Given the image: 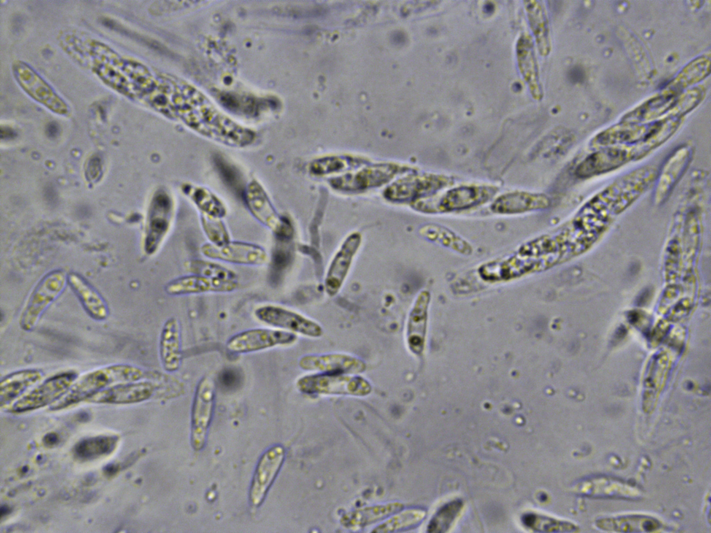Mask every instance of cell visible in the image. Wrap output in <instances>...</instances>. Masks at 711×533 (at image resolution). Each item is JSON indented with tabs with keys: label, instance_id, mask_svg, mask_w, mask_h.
Masks as SVG:
<instances>
[{
	"label": "cell",
	"instance_id": "29",
	"mask_svg": "<svg viewBox=\"0 0 711 533\" xmlns=\"http://www.w3.org/2000/svg\"><path fill=\"white\" fill-rule=\"evenodd\" d=\"M117 443L114 436H99L84 439L74 449L75 455L83 459H91L112 452Z\"/></svg>",
	"mask_w": 711,
	"mask_h": 533
},
{
	"label": "cell",
	"instance_id": "17",
	"mask_svg": "<svg viewBox=\"0 0 711 533\" xmlns=\"http://www.w3.org/2000/svg\"><path fill=\"white\" fill-rule=\"evenodd\" d=\"M400 167L392 164H380L363 169L355 174H349L335 178L334 187L345 191H358L380 186L399 173Z\"/></svg>",
	"mask_w": 711,
	"mask_h": 533
},
{
	"label": "cell",
	"instance_id": "14",
	"mask_svg": "<svg viewBox=\"0 0 711 533\" xmlns=\"http://www.w3.org/2000/svg\"><path fill=\"white\" fill-rule=\"evenodd\" d=\"M447 178L430 175L416 174L405 177L390 186L385 196L392 201H410L425 197L446 185Z\"/></svg>",
	"mask_w": 711,
	"mask_h": 533
},
{
	"label": "cell",
	"instance_id": "22",
	"mask_svg": "<svg viewBox=\"0 0 711 533\" xmlns=\"http://www.w3.org/2000/svg\"><path fill=\"white\" fill-rule=\"evenodd\" d=\"M43 376L42 371L37 369H25L12 372L1 380V407L9 405L14 400L21 398L23 394Z\"/></svg>",
	"mask_w": 711,
	"mask_h": 533
},
{
	"label": "cell",
	"instance_id": "32",
	"mask_svg": "<svg viewBox=\"0 0 711 533\" xmlns=\"http://www.w3.org/2000/svg\"><path fill=\"white\" fill-rule=\"evenodd\" d=\"M463 507L462 501L455 500L441 507L427 527L429 532H445L451 527Z\"/></svg>",
	"mask_w": 711,
	"mask_h": 533
},
{
	"label": "cell",
	"instance_id": "15",
	"mask_svg": "<svg viewBox=\"0 0 711 533\" xmlns=\"http://www.w3.org/2000/svg\"><path fill=\"white\" fill-rule=\"evenodd\" d=\"M237 280L212 279L191 273L174 278L165 287L170 296L201 294L205 293H228L237 288Z\"/></svg>",
	"mask_w": 711,
	"mask_h": 533
},
{
	"label": "cell",
	"instance_id": "2",
	"mask_svg": "<svg viewBox=\"0 0 711 533\" xmlns=\"http://www.w3.org/2000/svg\"><path fill=\"white\" fill-rule=\"evenodd\" d=\"M299 390L309 395H348L365 396L371 391L370 382L353 374L316 373L301 377Z\"/></svg>",
	"mask_w": 711,
	"mask_h": 533
},
{
	"label": "cell",
	"instance_id": "24",
	"mask_svg": "<svg viewBox=\"0 0 711 533\" xmlns=\"http://www.w3.org/2000/svg\"><path fill=\"white\" fill-rule=\"evenodd\" d=\"M403 507V504L399 502L365 507L346 513L340 522L346 528H361L388 518Z\"/></svg>",
	"mask_w": 711,
	"mask_h": 533
},
{
	"label": "cell",
	"instance_id": "13",
	"mask_svg": "<svg viewBox=\"0 0 711 533\" xmlns=\"http://www.w3.org/2000/svg\"><path fill=\"white\" fill-rule=\"evenodd\" d=\"M154 383L141 380L112 385L90 397L86 401L96 404L126 405L151 398L156 391Z\"/></svg>",
	"mask_w": 711,
	"mask_h": 533
},
{
	"label": "cell",
	"instance_id": "19",
	"mask_svg": "<svg viewBox=\"0 0 711 533\" xmlns=\"http://www.w3.org/2000/svg\"><path fill=\"white\" fill-rule=\"evenodd\" d=\"M360 241L357 235L349 237L332 260L324 282L325 290L328 296H335L342 287L359 247Z\"/></svg>",
	"mask_w": 711,
	"mask_h": 533
},
{
	"label": "cell",
	"instance_id": "20",
	"mask_svg": "<svg viewBox=\"0 0 711 533\" xmlns=\"http://www.w3.org/2000/svg\"><path fill=\"white\" fill-rule=\"evenodd\" d=\"M496 189L487 186H462L448 191L441 198L440 210L450 212L462 210L488 201Z\"/></svg>",
	"mask_w": 711,
	"mask_h": 533
},
{
	"label": "cell",
	"instance_id": "18",
	"mask_svg": "<svg viewBox=\"0 0 711 533\" xmlns=\"http://www.w3.org/2000/svg\"><path fill=\"white\" fill-rule=\"evenodd\" d=\"M159 358L167 372L177 371L183 360L181 328L178 320L172 316L163 323L158 343Z\"/></svg>",
	"mask_w": 711,
	"mask_h": 533
},
{
	"label": "cell",
	"instance_id": "8",
	"mask_svg": "<svg viewBox=\"0 0 711 533\" xmlns=\"http://www.w3.org/2000/svg\"><path fill=\"white\" fill-rule=\"evenodd\" d=\"M174 215V201L168 191L158 190L151 200L148 216L144 250L153 254L168 233Z\"/></svg>",
	"mask_w": 711,
	"mask_h": 533
},
{
	"label": "cell",
	"instance_id": "28",
	"mask_svg": "<svg viewBox=\"0 0 711 533\" xmlns=\"http://www.w3.org/2000/svg\"><path fill=\"white\" fill-rule=\"evenodd\" d=\"M426 511L421 509L411 508L399 511L388 517L375 527L373 532H394L412 528L424 518Z\"/></svg>",
	"mask_w": 711,
	"mask_h": 533
},
{
	"label": "cell",
	"instance_id": "21",
	"mask_svg": "<svg viewBox=\"0 0 711 533\" xmlns=\"http://www.w3.org/2000/svg\"><path fill=\"white\" fill-rule=\"evenodd\" d=\"M67 282L87 315L97 321L109 316L108 303L102 295L86 280L76 274H70Z\"/></svg>",
	"mask_w": 711,
	"mask_h": 533
},
{
	"label": "cell",
	"instance_id": "33",
	"mask_svg": "<svg viewBox=\"0 0 711 533\" xmlns=\"http://www.w3.org/2000/svg\"><path fill=\"white\" fill-rule=\"evenodd\" d=\"M217 171L226 184L237 196L243 198L246 185H244L242 173L233 165L220 157L215 158Z\"/></svg>",
	"mask_w": 711,
	"mask_h": 533
},
{
	"label": "cell",
	"instance_id": "25",
	"mask_svg": "<svg viewBox=\"0 0 711 533\" xmlns=\"http://www.w3.org/2000/svg\"><path fill=\"white\" fill-rule=\"evenodd\" d=\"M596 525L604 530L625 532H651L661 527L655 518L640 515L601 518L596 521Z\"/></svg>",
	"mask_w": 711,
	"mask_h": 533
},
{
	"label": "cell",
	"instance_id": "23",
	"mask_svg": "<svg viewBox=\"0 0 711 533\" xmlns=\"http://www.w3.org/2000/svg\"><path fill=\"white\" fill-rule=\"evenodd\" d=\"M549 199L541 194L515 192L499 196L494 202L492 209L501 214H516L545 208Z\"/></svg>",
	"mask_w": 711,
	"mask_h": 533
},
{
	"label": "cell",
	"instance_id": "34",
	"mask_svg": "<svg viewBox=\"0 0 711 533\" xmlns=\"http://www.w3.org/2000/svg\"><path fill=\"white\" fill-rule=\"evenodd\" d=\"M201 223L210 244L222 246L230 242L228 232L220 218L201 214Z\"/></svg>",
	"mask_w": 711,
	"mask_h": 533
},
{
	"label": "cell",
	"instance_id": "9",
	"mask_svg": "<svg viewBox=\"0 0 711 533\" xmlns=\"http://www.w3.org/2000/svg\"><path fill=\"white\" fill-rule=\"evenodd\" d=\"M285 456L284 448L275 445L268 448L260 457L256 467L249 489V502L252 507H259L277 476Z\"/></svg>",
	"mask_w": 711,
	"mask_h": 533
},
{
	"label": "cell",
	"instance_id": "7",
	"mask_svg": "<svg viewBox=\"0 0 711 533\" xmlns=\"http://www.w3.org/2000/svg\"><path fill=\"white\" fill-rule=\"evenodd\" d=\"M214 402V382L209 377H203L197 384L192 407L191 443L195 450H201L205 446Z\"/></svg>",
	"mask_w": 711,
	"mask_h": 533
},
{
	"label": "cell",
	"instance_id": "35",
	"mask_svg": "<svg viewBox=\"0 0 711 533\" xmlns=\"http://www.w3.org/2000/svg\"><path fill=\"white\" fill-rule=\"evenodd\" d=\"M352 161L341 158H331L315 162L311 171L315 174H325L348 168Z\"/></svg>",
	"mask_w": 711,
	"mask_h": 533
},
{
	"label": "cell",
	"instance_id": "11",
	"mask_svg": "<svg viewBox=\"0 0 711 533\" xmlns=\"http://www.w3.org/2000/svg\"><path fill=\"white\" fill-rule=\"evenodd\" d=\"M201 252L213 260L242 265L260 266L267 260V252L262 246L242 242L230 241L222 246L204 244Z\"/></svg>",
	"mask_w": 711,
	"mask_h": 533
},
{
	"label": "cell",
	"instance_id": "26",
	"mask_svg": "<svg viewBox=\"0 0 711 533\" xmlns=\"http://www.w3.org/2000/svg\"><path fill=\"white\" fill-rule=\"evenodd\" d=\"M181 190L201 212V214L220 219L226 214L224 204L208 189L185 183L182 185Z\"/></svg>",
	"mask_w": 711,
	"mask_h": 533
},
{
	"label": "cell",
	"instance_id": "1",
	"mask_svg": "<svg viewBox=\"0 0 711 533\" xmlns=\"http://www.w3.org/2000/svg\"><path fill=\"white\" fill-rule=\"evenodd\" d=\"M149 372L128 364H115L98 368L78 378L67 392L51 405L58 411L76 405L116 384L138 381L149 377Z\"/></svg>",
	"mask_w": 711,
	"mask_h": 533
},
{
	"label": "cell",
	"instance_id": "6",
	"mask_svg": "<svg viewBox=\"0 0 711 533\" xmlns=\"http://www.w3.org/2000/svg\"><path fill=\"white\" fill-rule=\"evenodd\" d=\"M296 340L297 335L292 332L274 328H256L235 333L228 339L225 345L230 353L248 354L290 346Z\"/></svg>",
	"mask_w": 711,
	"mask_h": 533
},
{
	"label": "cell",
	"instance_id": "10",
	"mask_svg": "<svg viewBox=\"0 0 711 533\" xmlns=\"http://www.w3.org/2000/svg\"><path fill=\"white\" fill-rule=\"evenodd\" d=\"M242 198L251 214L271 229L277 237L290 233L288 223L277 214L265 190L257 180H253L246 185Z\"/></svg>",
	"mask_w": 711,
	"mask_h": 533
},
{
	"label": "cell",
	"instance_id": "36",
	"mask_svg": "<svg viewBox=\"0 0 711 533\" xmlns=\"http://www.w3.org/2000/svg\"><path fill=\"white\" fill-rule=\"evenodd\" d=\"M237 374L235 371L231 369H228L225 370V371L222 373L221 378L223 384L226 386H230L232 384H235V381H237Z\"/></svg>",
	"mask_w": 711,
	"mask_h": 533
},
{
	"label": "cell",
	"instance_id": "16",
	"mask_svg": "<svg viewBox=\"0 0 711 533\" xmlns=\"http://www.w3.org/2000/svg\"><path fill=\"white\" fill-rule=\"evenodd\" d=\"M430 300V294L421 291L416 297L406 321V344L417 356H421L425 348Z\"/></svg>",
	"mask_w": 711,
	"mask_h": 533
},
{
	"label": "cell",
	"instance_id": "31",
	"mask_svg": "<svg viewBox=\"0 0 711 533\" xmlns=\"http://www.w3.org/2000/svg\"><path fill=\"white\" fill-rule=\"evenodd\" d=\"M185 268L190 273L212 279L237 280V276L234 271L213 261L191 260L185 263Z\"/></svg>",
	"mask_w": 711,
	"mask_h": 533
},
{
	"label": "cell",
	"instance_id": "5",
	"mask_svg": "<svg viewBox=\"0 0 711 533\" xmlns=\"http://www.w3.org/2000/svg\"><path fill=\"white\" fill-rule=\"evenodd\" d=\"M253 315L258 321L267 325L295 335L310 338H318L323 335L322 327L317 322L281 305H262L254 310Z\"/></svg>",
	"mask_w": 711,
	"mask_h": 533
},
{
	"label": "cell",
	"instance_id": "3",
	"mask_svg": "<svg viewBox=\"0 0 711 533\" xmlns=\"http://www.w3.org/2000/svg\"><path fill=\"white\" fill-rule=\"evenodd\" d=\"M67 281L65 273L56 270L44 276L29 294L22 310L19 323L24 331H32L49 307L62 294Z\"/></svg>",
	"mask_w": 711,
	"mask_h": 533
},
{
	"label": "cell",
	"instance_id": "12",
	"mask_svg": "<svg viewBox=\"0 0 711 533\" xmlns=\"http://www.w3.org/2000/svg\"><path fill=\"white\" fill-rule=\"evenodd\" d=\"M300 368L316 373L358 375L363 373L366 363L360 358L346 353L306 355L300 358Z\"/></svg>",
	"mask_w": 711,
	"mask_h": 533
},
{
	"label": "cell",
	"instance_id": "4",
	"mask_svg": "<svg viewBox=\"0 0 711 533\" xmlns=\"http://www.w3.org/2000/svg\"><path fill=\"white\" fill-rule=\"evenodd\" d=\"M78 377L74 370L58 373L15 401L9 411L22 413L52 405L67 392Z\"/></svg>",
	"mask_w": 711,
	"mask_h": 533
},
{
	"label": "cell",
	"instance_id": "27",
	"mask_svg": "<svg viewBox=\"0 0 711 533\" xmlns=\"http://www.w3.org/2000/svg\"><path fill=\"white\" fill-rule=\"evenodd\" d=\"M626 154L620 150H605L590 155L577 169L580 176H591L616 168L625 161Z\"/></svg>",
	"mask_w": 711,
	"mask_h": 533
},
{
	"label": "cell",
	"instance_id": "30",
	"mask_svg": "<svg viewBox=\"0 0 711 533\" xmlns=\"http://www.w3.org/2000/svg\"><path fill=\"white\" fill-rule=\"evenodd\" d=\"M522 522L527 527L537 532H574L577 529L571 523L535 513L525 514Z\"/></svg>",
	"mask_w": 711,
	"mask_h": 533
}]
</instances>
